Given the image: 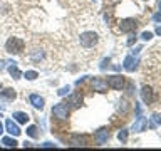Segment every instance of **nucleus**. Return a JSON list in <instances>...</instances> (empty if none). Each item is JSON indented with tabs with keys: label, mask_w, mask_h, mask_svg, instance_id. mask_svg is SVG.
Listing matches in <instances>:
<instances>
[{
	"label": "nucleus",
	"mask_w": 161,
	"mask_h": 151,
	"mask_svg": "<svg viewBox=\"0 0 161 151\" xmlns=\"http://www.w3.org/2000/svg\"><path fill=\"white\" fill-rule=\"evenodd\" d=\"M25 47V42L22 39H19V37H10L7 42H5V50H7L8 54H20L24 50Z\"/></svg>",
	"instance_id": "obj_1"
},
{
	"label": "nucleus",
	"mask_w": 161,
	"mask_h": 151,
	"mask_svg": "<svg viewBox=\"0 0 161 151\" xmlns=\"http://www.w3.org/2000/svg\"><path fill=\"white\" fill-rule=\"evenodd\" d=\"M97 42H99V37H97V34H96V32H84V34H80V45H82V47L91 49V47H94Z\"/></svg>",
	"instance_id": "obj_2"
},
{
	"label": "nucleus",
	"mask_w": 161,
	"mask_h": 151,
	"mask_svg": "<svg viewBox=\"0 0 161 151\" xmlns=\"http://www.w3.org/2000/svg\"><path fill=\"white\" fill-rule=\"evenodd\" d=\"M108 82V87L111 89H116V91H121L126 86V81H124V76H119V74H114V76H109L106 79Z\"/></svg>",
	"instance_id": "obj_3"
},
{
	"label": "nucleus",
	"mask_w": 161,
	"mask_h": 151,
	"mask_svg": "<svg viewBox=\"0 0 161 151\" xmlns=\"http://www.w3.org/2000/svg\"><path fill=\"white\" fill-rule=\"evenodd\" d=\"M52 116H54V118H57V119H60V121L67 119V118H69L67 103H59V104H55L54 108H52Z\"/></svg>",
	"instance_id": "obj_4"
},
{
	"label": "nucleus",
	"mask_w": 161,
	"mask_h": 151,
	"mask_svg": "<svg viewBox=\"0 0 161 151\" xmlns=\"http://www.w3.org/2000/svg\"><path fill=\"white\" fill-rule=\"evenodd\" d=\"M138 25L139 22L136 19H124L119 22V29H121V32H134L138 29Z\"/></svg>",
	"instance_id": "obj_5"
},
{
	"label": "nucleus",
	"mask_w": 161,
	"mask_h": 151,
	"mask_svg": "<svg viewBox=\"0 0 161 151\" xmlns=\"http://www.w3.org/2000/svg\"><path fill=\"white\" fill-rule=\"evenodd\" d=\"M146 128H148V119H146L143 114L136 116V121L133 124V131H134V133H141V131H144Z\"/></svg>",
	"instance_id": "obj_6"
},
{
	"label": "nucleus",
	"mask_w": 161,
	"mask_h": 151,
	"mask_svg": "<svg viewBox=\"0 0 161 151\" xmlns=\"http://www.w3.org/2000/svg\"><path fill=\"white\" fill-rule=\"evenodd\" d=\"M141 99H143L144 104H151L154 101L153 89H151L149 86H143V89H141Z\"/></svg>",
	"instance_id": "obj_7"
},
{
	"label": "nucleus",
	"mask_w": 161,
	"mask_h": 151,
	"mask_svg": "<svg viewBox=\"0 0 161 151\" xmlns=\"http://www.w3.org/2000/svg\"><path fill=\"white\" fill-rule=\"evenodd\" d=\"M123 67L128 70V72H133V70L138 67V57H136V55H128V57L124 59Z\"/></svg>",
	"instance_id": "obj_8"
},
{
	"label": "nucleus",
	"mask_w": 161,
	"mask_h": 151,
	"mask_svg": "<svg viewBox=\"0 0 161 151\" xmlns=\"http://www.w3.org/2000/svg\"><path fill=\"white\" fill-rule=\"evenodd\" d=\"M5 129H7V133L10 134V136H19L22 131H20V128L17 126V123L15 121H12V119H7V123H5Z\"/></svg>",
	"instance_id": "obj_9"
},
{
	"label": "nucleus",
	"mask_w": 161,
	"mask_h": 151,
	"mask_svg": "<svg viewBox=\"0 0 161 151\" xmlns=\"http://www.w3.org/2000/svg\"><path fill=\"white\" fill-rule=\"evenodd\" d=\"M94 139H96V143H97V144L108 143V139H109V131H108V129H99V131H96V133H94Z\"/></svg>",
	"instance_id": "obj_10"
},
{
	"label": "nucleus",
	"mask_w": 161,
	"mask_h": 151,
	"mask_svg": "<svg viewBox=\"0 0 161 151\" xmlns=\"http://www.w3.org/2000/svg\"><path fill=\"white\" fill-rule=\"evenodd\" d=\"M29 103L32 104L35 109H44L45 101H44V98H40L39 94H30V96H29Z\"/></svg>",
	"instance_id": "obj_11"
},
{
	"label": "nucleus",
	"mask_w": 161,
	"mask_h": 151,
	"mask_svg": "<svg viewBox=\"0 0 161 151\" xmlns=\"http://www.w3.org/2000/svg\"><path fill=\"white\" fill-rule=\"evenodd\" d=\"M92 87H94V91H97V92H106V91H108V82L101 77H94L92 79Z\"/></svg>",
	"instance_id": "obj_12"
},
{
	"label": "nucleus",
	"mask_w": 161,
	"mask_h": 151,
	"mask_svg": "<svg viewBox=\"0 0 161 151\" xmlns=\"http://www.w3.org/2000/svg\"><path fill=\"white\" fill-rule=\"evenodd\" d=\"M87 136H80V134H74L72 138H70V144L72 146H87Z\"/></svg>",
	"instance_id": "obj_13"
},
{
	"label": "nucleus",
	"mask_w": 161,
	"mask_h": 151,
	"mask_svg": "<svg viewBox=\"0 0 161 151\" xmlns=\"http://www.w3.org/2000/svg\"><path fill=\"white\" fill-rule=\"evenodd\" d=\"M12 118L17 121V123H20V124H27L29 119H30V116L27 113H22V111H15V113L12 114Z\"/></svg>",
	"instance_id": "obj_14"
},
{
	"label": "nucleus",
	"mask_w": 161,
	"mask_h": 151,
	"mask_svg": "<svg viewBox=\"0 0 161 151\" xmlns=\"http://www.w3.org/2000/svg\"><path fill=\"white\" fill-rule=\"evenodd\" d=\"M0 98H2V99H5V101H14L15 98H17V92H15L14 89L7 87V89H3L2 92H0Z\"/></svg>",
	"instance_id": "obj_15"
},
{
	"label": "nucleus",
	"mask_w": 161,
	"mask_h": 151,
	"mask_svg": "<svg viewBox=\"0 0 161 151\" xmlns=\"http://www.w3.org/2000/svg\"><path fill=\"white\" fill-rule=\"evenodd\" d=\"M69 104H72L74 108H79L80 104H82V96H80V92H75V94H72L69 98Z\"/></svg>",
	"instance_id": "obj_16"
},
{
	"label": "nucleus",
	"mask_w": 161,
	"mask_h": 151,
	"mask_svg": "<svg viewBox=\"0 0 161 151\" xmlns=\"http://www.w3.org/2000/svg\"><path fill=\"white\" fill-rule=\"evenodd\" d=\"M8 72H10V76H12V79H20V76H22V72H20V69L17 67V65H10Z\"/></svg>",
	"instance_id": "obj_17"
},
{
	"label": "nucleus",
	"mask_w": 161,
	"mask_h": 151,
	"mask_svg": "<svg viewBox=\"0 0 161 151\" xmlns=\"http://www.w3.org/2000/svg\"><path fill=\"white\" fill-rule=\"evenodd\" d=\"M2 144L7 146V148H15V146H17L19 143H17V141H15L14 138H8V136H5V138L2 139Z\"/></svg>",
	"instance_id": "obj_18"
},
{
	"label": "nucleus",
	"mask_w": 161,
	"mask_h": 151,
	"mask_svg": "<svg viewBox=\"0 0 161 151\" xmlns=\"http://www.w3.org/2000/svg\"><path fill=\"white\" fill-rule=\"evenodd\" d=\"M158 124H161V114H153V118L149 121V128H156Z\"/></svg>",
	"instance_id": "obj_19"
},
{
	"label": "nucleus",
	"mask_w": 161,
	"mask_h": 151,
	"mask_svg": "<svg viewBox=\"0 0 161 151\" xmlns=\"http://www.w3.org/2000/svg\"><path fill=\"white\" fill-rule=\"evenodd\" d=\"M37 126H29L27 128V136H30V138H37L39 133H37Z\"/></svg>",
	"instance_id": "obj_20"
},
{
	"label": "nucleus",
	"mask_w": 161,
	"mask_h": 151,
	"mask_svg": "<svg viewBox=\"0 0 161 151\" xmlns=\"http://www.w3.org/2000/svg\"><path fill=\"white\" fill-rule=\"evenodd\" d=\"M24 76H25V79H27V81H35V79L39 77V74L35 72V70H27Z\"/></svg>",
	"instance_id": "obj_21"
},
{
	"label": "nucleus",
	"mask_w": 161,
	"mask_h": 151,
	"mask_svg": "<svg viewBox=\"0 0 161 151\" xmlns=\"http://www.w3.org/2000/svg\"><path fill=\"white\" fill-rule=\"evenodd\" d=\"M118 139L121 143H126V141H128V129H121L119 134H118Z\"/></svg>",
	"instance_id": "obj_22"
},
{
	"label": "nucleus",
	"mask_w": 161,
	"mask_h": 151,
	"mask_svg": "<svg viewBox=\"0 0 161 151\" xmlns=\"http://www.w3.org/2000/svg\"><path fill=\"white\" fill-rule=\"evenodd\" d=\"M118 109H119V111H123V114H126V113H128V111H129V104H128V103H126V101L123 99V101H121V103H119Z\"/></svg>",
	"instance_id": "obj_23"
},
{
	"label": "nucleus",
	"mask_w": 161,
	"mask_h": 151,
	"mask_svg": "<svg viewBox=\"0 0 161 151\" xmlns=\"http://www.w3.org/2000/svg\"><path fill=\"white\" fill-rule=\"evenodd\" d=\"M69 91H70L69 86H64V87H60V89L57 91V94H59V96H65V94H69Z\"/></svg>",
	"instance_id": "obj_24"
},
{
	"label": "nucleus",
	"mask_w": 161,
	"mask_h": 151,
	"mask_svg": "<svg viewBox=\"0 0 161 151\" xmlns=\"http://www.w3.org/2000/svg\"><path fill=\"white\" fill-rule=\"evenodd\" d=\"M141 39H143V40H151V39H153V34H151V32H143V34H141Z\"/></svg>",
	"instance_id": "obj_25"
},
{
	"label": "nucleus",
	"mask_w": 161,
	"mask_h": 151,
	"mask_svg": "<svg viewBox=\"0 0 161 151\" xmlns=\"http://www.w3.org/2000/svg\"><path fill=\"white\" fill-rule=\"evenodd\" d=\"M153 20H154V22H161V12L154 14V15H153Z\"/></svg>",
	"instance_id": "obj_26"
},
{
	"label": "nucleus",
	"mask_w": 161,
	"mask_h": 151,
	"mask_svg": "<svg viewBox=\"0 0 161 151\" xmlns=\"http://www.w3.org/2000/svg\"><path fill=\"white\" fill-rule=\"evenodd\" d=\"M134 40H136V37H134V35H131V37L128 39V42H126V44H128V45H133V44H134Z\"/></svg>",
	"instance_id": "obj_27"
},
{
	"label": "nucleus",
	"mask_w": 161,
	"mask_h": 151,
	"mask_svg": "<svg viewBox=\"0 0 161 151\" xmlns=\"http://www.w3.org/2000/svg\"><path fill=\"white\" fill-rule=\"evenodd\" d=\"M52 146H55V144H54V143H49V141H47V143L42 144V148H52Z\"/></svg>",
	"instance_id": "obj_28"
},
{
	"label": "nucleus",
	"mask_w": 161,
	"mask_h": 151,
	"mask_svg": "<svg viewBox=\"0 0 161 151\" xmlns=\"http://www.w3.org/2000/svg\"><path fill=\"white\" fill-rule=\"evenodd\" d=\"M139 50H141V47H136V49H134V52H133V55H138V54H139Z\"/></svg>",
	"instance_id": "obj_29"
},
{
	"label": "nucleus",
	"mask_w": 161,
	"mask_h": 151,
	"mask_svg": "<svg viewBox=\"0 0 161 151\" xmlns=\"http://www.w3.org/2000/svg\"><path fill=\"white\" fill-rule=\"evenodd\" d=\"M156 34L161 35V25H158V27H156Z\"/></svg>",
	"instance_id": "obj_30"
},
{
	"label": "nucleus",
	"mask_w": 161,
	"mask_h": 151,
	"mask_svg": "<svg viewBox=\"0 0 161 151\" xmlns=\"http://www.w3.org/2000/svg\"><path fill=\"white\" fill-rule=\"evenodd\" d=\"M5 64H7L5 60H0V69H3V67H5Z\"/></svg>",
	"instance_id": "obj_31"
},
{
	"label": "nucleus",
	"mask_w": 161,
	"mask_h": 151,
	"mask_svg": "<svg viewBox=\"0 0 161 151\" xmlns=\"http://www.w3.org/2000/svg\"><path fill=\"white\" fill-rule=\"evenodd\" d=\"M2 133H3V124L0 123V134H2Z\"/></svg>",
	"instance_id": "obj_32"
},
{
	"label": "nucleus",
	"mask_w": 161,
	"mask_h": 151,
	"mask_svg": "<svg viewBox=\"0 0 161 151\" xmlns=\"http://www.w3.org/2000/svg\"><path fill=\"white\" fill-rule=\"evenodd\" d=\"M158 5H159V7H161V2H159V3H158Z\"/></svg>",
	"instance_id": "obj_33"
},
{
	"label": "nucleus",
	"mask_w": 161,
	"mask_h": 151,
	"mask_svg": "<svg viewBox=\"0 0 161 151\" xmlns=\"http://www.w3.org/2000/svg\"><path fill=\"white\" fill-rule=\"evenodd\" d=\"M0 87H2V84H0Z\"/></svg>",
	"instance_id": "obj_34"
}]
</instances>
